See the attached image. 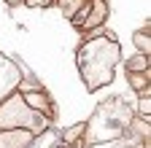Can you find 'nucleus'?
<instances>
[{
  "label": "nucleus",
  "instance_id": "f03ea898",
  "mask_svg": "<svg viewBox=\"0 0 151 148\" xmlns=\"http://www.w3.org/2000/svg\"><path fill=\"white\" fill-rule=\"evenodd\" d=\"M127 124H129V110H127V105L119 97H113V100H108L97 110V116L92 119V135H89V140H111V137H119L124 132Z\"/></svg>",
  "mask_w": 151,
  "mask_h": 148
},
{
  "label": "nucleus",
  "instance_id": "9b49d317",
  "mask_svg": "<svg viewBox=\"0 0 151 148\" xmlns=\"http://www.w3.org/2000/svg\"><path fill=\"white\" fill-rule=\"evenodd\" d=\"M81 132H84V124H78V127H73V129H68V132H65V137H62V140H65V143H73L76 137H78V135H81Z\"/></svg>",
  "mask_w": 151,
  "mask_h": 148
},
{
  "label": "nucleus",
  "instance_id": "0eeeda50",
  "mask_svg": "<svg viewBox=\"0 0 151 148\" xmlns=\"http://www.w3.org/2000/svg\"><path fill=\"white\" fill-rule=\"evenodd\" d=\"M24 102H27L32 110L41 108V110H46V113H49V100H46L43 94H38V92H30V94H24Z\"/></svg>",
  "mask_w": 151,
  "mask_h": 148
},
{
  "label": "nucleus",
  "instance_id": "f257e3e1",
  "mask_svg": "<svg viewBox=\"0 0 151 148\" xmlns=\"http://www.w3.org/2000/svg\"><path fill=\"white\" fill-rule=\"evenodd\" d=\"M119 62V46L113 41H86L78 51V67L89 89H97L113 78V67Z\"/></svg>",
  "mask_w": 151,
  "mask_h": 148
},
{
  "label": "nucleus",
  "instance_id": "7ed1b4c3",
  "mask_svg": "<svg viewBox=\"0 0 151 148\" xmlns=\"http://www.w3.org/2000/svg\"><path fill=\"white\" fill-rule=\"evenodd\" d=\"M8 127H30L32 132H43L46 121L41 113H32L24 97H8V102L0 108V129H8Z\"/></svg>",
  "mask_w": 151,
  "mask_h": 148
},
{
  "label": "nucleus",
  "instance_id": "ddd939ff",
  "mask_svg": "<svg viewBox=\"0 0 151 148\" xmlns=\"http://www.w3.org/2000/svg\"><path fill=\"white\" fill-rule=\"evenodd\" d=\"M30 6H49V0H27Z\"/></svg>",
  "mask_w": 151,
  "mask_h": 148
},
{
  "label": "nucleus",
  "instance_id": "1a4fd4ad",
  "mask_svg": "<svg viewBox=\"0 0 151 148\" xmlns=\"http://www.w3.org/2000/svg\"><path fill=\"white\" fill-rule=\"evenodd\" d=\"M127 67H129V70H148V54H140L138 59L127 62Z\"/></svg>",
  "mask_w": 151,
  "mask_h": 148
},
{
  "label": "nucleus",
  "instance_id": "4468645a",
  "mask_svg": "<svg viewBox=\"0 0 151 148\" xmlns=\"http://www.w3.org/2000/svg\"><path fill=\"white\" fill-rule=\"evenodd\" d=\"M8 3H19V0H8Z\"/></svg>",
  "mask_w": 151,
  "mask_h": 148
},
{
  "label": "nucleus",
  "instance_id": "9d476101",
  "mask_svg": "<svg viewBox=\"0 0 151 148\" xmlns=\"http://www.w3.org/2000/svg\"><path fill=\"white\" fill-rule=\"evenodd\" d=\"M135 46L143 51V54H148V49H151V43H148V35L146 32H135Z\"/></svg>",
  "mask_w": 151,
  "mask_h": 148
},
{
  "label": "nucleus",
  "instance_id": "20e7f679",
  "mask_svg": "<svg viewBox=\"0 0 151 148\" xmlns=\"http://www.w3.org/2000/svg\"><path fill=\"white\" fill-rule=\"evenodd\" d=\"M22 81L19 78V70H16V65H11L6 57H0V97L3 94H8V92Z\"/></svg>",
  "mask_w": 151,
  "mask_h": 148
},
{
  "label": "nucleus",
  "instance_id": "39448f33",
  "mask_svg": "<svg viewBox=\"0 0 151 148\" xmlns=\"http://www.w3.org/2000/svg\"><path fill=\"white\" fill-rule=\"evenodd\" d=\"M32 140V135L27 129H11L0 135V148H27V143Z\"/></svg>",
  "mask_w": 151,
  "mask_h": 148
},
{
  "label": "nucleus",
  "instance_id": "423d86ee",
  "mask_svg": "<svg viewBox=\"0 0 151 148\" xmlns=\"http://www.w3.org/2000/svg\"><path fill=\"white\" fill-rule=\"evenodd\" d=\"M92 16H84V27H94V24H100L103 19H105V3H100V0H97V3H94L92 6V11H89Z\"/></svg>",
  "mask_w": 151,
  "mask_h": 148
},
{
  "label": "nucleus",
  "instance_id": "6e6552de",
  "mask_svg": "<svg viewBox=\"0 0 151 148\" xmlns=\"http://www.w3.org/2000/svg\"><path fill=\"white\" fill-rule=\"evenodd\" d=\"M81 3H84V0H57V6H60V11L65 16H73L76 11L81 8Z\"/></svg>",
  "mask_w": 151,
  "mask_h": 148
},
{
  "label": "nucleus",
  "instance_id": "f8f14e48",
  "mask_svg": "<svg viewBox=\"0 0 151 148\" xmlns=\"http://www.w3.org/2000/svg\"><path fill=\"white\" fill-rule=\"evenodd\" d=\"M148 110H151V102H148V89H146V92H140V113L148 116Z\"/></svg>",
  "mask_w": 151,
  "mask_h": 148
}]
</instances>
